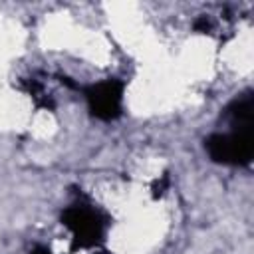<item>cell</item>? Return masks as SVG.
Returning <instances> with one entry per match:
<instances>
[{
  "label": "cell",
  "mask_w": 254,
  "mask_h": 254,
  "mask_svg": "<svg viewBox=\"0 0 254 254\" xmlns=\"http://www.w3.org/2000/svg\"><path fill=\"white\" fill-rule=\"evenodd\" d=\"M62 224L71 232L73 248L99 246L105 232V218L87 204H71L62 212Z\"/></svg>",
  "instance_id": "6da1fadb"
},
{
  "label": "cell",
  "mask_w": 254,
  "mask_h": 254,
  "mask_svg": "<svg viewBox=\"0 0 254 254\" xmlns=\"http://www.w3.org/2000/svg\"><path fill=\"white\" fill-rule=\"evenodd\" d=\"M204 149L214 163L242 167L254 157V133H212L204 139Z\"/></svg>",
  "instance_id": "7a4b0ae2"
},
{
  "label": "cell",
  "mask_w": 254,
  "mask_h": 254,
  "mask_svg": "<svg viewBox=\"0 0 254 254\" xmlns=\"http://www.w3.org/2000/svg\"><path fill=\"white\" fill-rule=\"evenodd\" d=\"M123 81L117 77L93 83L85 89V101L89 107V113L101 121H113L121 115V103H123Z\"/></svg>",
  "instance_id": "3957f363"
},
{
  "label": "cell",
  "mask_w": 254,
  "mask_h": 254,
  "mask_svg": "<svg viewBox=\"0 0 254 254\" xmlns=\"http://www.w3.org/2000/svg\"><path fill=\"white\" fill-rule=\"evenodd\" d=\"M226 119L232 127V131L254 133V97H252V91L242 93L240 97H236L228 105Z\"/></svg>",
  "instance_id": "277c9868"
},
{
  "label": "cell",
  "mask_w": 254,
  "mask_h": 254,
  "mask_svg": "<svg viewBox=\"0 0 254 254\" xmlns=\"http://www.w3.org/2000/svg\"><path fill=\"white\" fill-rule=\"evenodd\" d=\"M24 89H26V93L36 101L38 107H48V109H52V101H50V97L46 95L44 87H42L38 81H34V79H24Z\"/></svg>",
  "instance_id": "5b68a950"
},
{
  "label": "cell",
  "mask_w": 254,
  "mask_h": 254,
  "mask_svg": "<svg viewBox=\"0 0 254 254\" xmlns=\"http://www.w3.org/2000/svg\"><path fill=\"white\" fill-rule=\"evenodd\" d=\"M167 187H169V175L165 173V175H161V179H157L155 183H153V196L157 198V196H161L165 190H167Z\"/></svg>",
  "instance_id": "8992f818"
},
{
  "label": "cell",
  "mask_w": 254,
  "mask_h": 254,
  "mask_svg": "<svg viewBox=\"0 0 254 254\" xmlns=\"http://www.w3.org/2000/svg\"><path fill=\"white\" fill-rule=\"evenodd\" d=\"M192 28H194V32H200V34H206L208 30H210V22L202 16V18H196L194 20V24H192Z\"/></svg>",
  "instance_id": "52a82bcc"
},
{
  "label": "cell",
  "mask_w": 254,
  "mask_h": 254,
  "mask_svg": "<svg viewBox=\"0 0 254 254\" xmlns=\"http://www.w3.org/2000/svg\"><path fill=\"white\" fill-rule=\"evenodd\" d=\"M32 254H54V252L50 248H46V246H38V248L32 250Z\"/></svg>",
  "instance_id": "ba28073f"
}]
</instances>
